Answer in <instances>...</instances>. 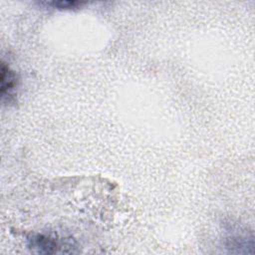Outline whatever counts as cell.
<instances>
[{"mask_svg": "<svg viewBox=\"0 0 255 255\" xmlns=\"http://www.w3.org/2000/svg\"><path fill=\"white\" fill-rule=\"evenodd\" d=\"M45 4L58 9H74V8L81 7L85 3L79 2V1H52V2H45Z\"/></svg>", "mask_w": 255, "mask_h": 255, "instance_id": "obj_2", "label": "cell"}, {"mask_svg": "<svg viewBox=\"0 0 255 255\" xmlns=\"http://www.w3.org/2000/svg\"><path fill=\"white\" fill-rule=\"evenodd\" d=\"M16 75L4 62L1 64V95L5 97L11 94L16 87Z\"/></svg>", "mask_w": 255, "mask_h": 255, "instance_id": "obj_1", "label": "cell"}]
</instances>
